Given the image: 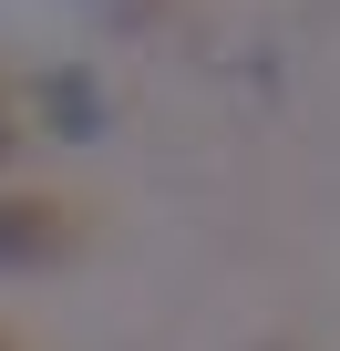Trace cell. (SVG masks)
Wrapping results in <instances>:
<instances>
[{"mask_svg":"<svg viewBox=\"0 0 340 351\" xmlns=\"http://www.w3.org/2000/svg\"><path fill=\"white\" fill-rule=\"evenodd\" d=\"M42 104H52L73 134H93V124H103V104H93V83H83V73H52V83H42Z\"/></svg>","mask_w":340,"mask_h":351,"instance_id":"cell-2","label":"cell"},{"mask_svg":"<svg viewBox=\"0 0 340 351\" xmlns=\"http://www.w3.org/2000/svg\"><path fill=\"white\" fill-rule=\"evenodd\" d=\"M0 351H11V341H0Z\"/></svg>","mask_w":340,"mask_h":351,"instance_id":"cell-4","label":"cell"},{"mask_svg":"<svg viewBox=\"0 0 340 351\" xmlns=\"http://www.w3.org/2000/svg\"><path fill=\"white\" fill-rule=\"evenodd\" d=\"M11 145H21V134H11V104H0V155H11Z\"/></svg>","mask_w":340,"mask_h":351,"instance_id":"cell-3","label":"cell"},{"mask_svg":"<svg viewBox=\"0 0 340 351\" xmlns=\"http://www.w3.org/2000/svg\"><path fill=\"white\" fill-rule=\"evenodd\" d=\"M83 248V217L62 197H0V269H52Z\"/></svg>","mask_w":340,"mask_h":351,"instance_id":"cell-1","label":"cell"}]
</instances>
